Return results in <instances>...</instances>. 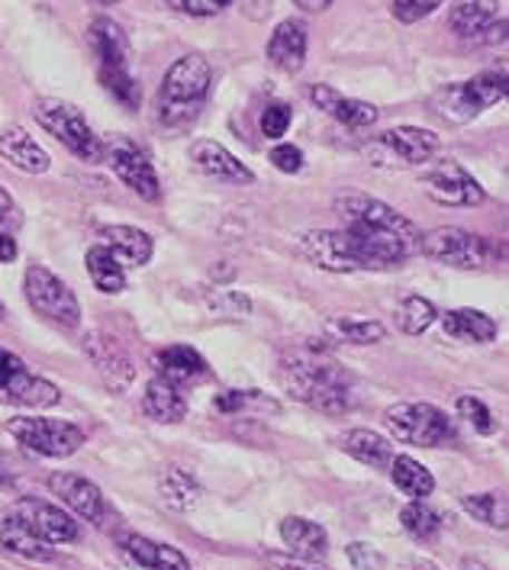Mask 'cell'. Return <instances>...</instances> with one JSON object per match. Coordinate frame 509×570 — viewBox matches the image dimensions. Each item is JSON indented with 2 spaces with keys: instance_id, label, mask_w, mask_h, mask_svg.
<instances>
[{
  "instance_id": "4316f807",
  "label": "cell",
  "mask_w": 509,
  "mask_h": 570,
  "mask_svg": "<svg viewBox=\"0 0 509 570\" xmlns=\"http://www.w3.org/2000/svg\"><path fill=\"white\" fill-rule=\"evenodd\" d=\"M0 548H7L10 554H17L23 561H52L56 558V548L46 539H39L17 515L0 522Z\"/></svg>"
},
{
  "instance_id": "44dd1931",
  "label": "cell",
  "mask_w": 509,
  "mask_h": 570,
  "mask_svg": "<svg viewBox=\"0 0 509 570\" xmlns=\"http://www.w3.org/2000/svg\"><path fill=\"white\" fill-rule=\"evenodd\" d=\"M306 49H310V32L303 20H281L268 39V59L274 68L297 75L306 61Z\"/></svg>"
},
{
  "instance_id": "52a82bcc",
  "label": "cell",
  "mask_w": 509,
  "mask_h": 570,
  "mask_svg": "<svg viewBox=\"0 0 509 570\" xmlns=\"http://www.w3.org/2000/svg\"><path fill=\"white\" fill-rule=\"evenodd\" d=\"M439 136L420 129V126H397L381 132L374 142H368L361 155L374 165V168H417L429 165L439 151Z\"/></svg>"
},
{
  "instance_id": "7c38bea8",
  "label": "cell",
  "mask_w": 509,
  "mask_h": 570,
  "mask_svg": "<svg viewBox=\"0 0 509 570\" xmlns=\"http://www.w3.org/2000/svg\"><path fill=\"white\" fill-rule=\"evenodd\" d=\"M110 168H114V175L133 190V194H139L146 204H158L161 200V180H158V171H155V165H151L149 151L143 149L139 142H133V139H110L107 142V158H104Z\"/></svg>"
},
{
  "instance_id": "f35d334b",
  "label": "cell",
  "mask_w": 509,
  "mask_h": 570,
  "mask_svg": "<svg viewBox=\"0 0 509 570\" xmlns=\"http://www.w3.org/2000/svg\"><path fill=\"white\" fill-rule=\"evenodd\" d=\"M216 410L226 413V416H233V413H248V410H268V413H277V403L258 391H226L216 396Z\"/></svg>"
},
{
  "instance_id": "b9f144b4",
  "label": "cell",
  "mask_w": 509,
  "mask_h": 570,
  "mask_svg": "<svg viewBox=\"0 0 509 570\" xmlns=\"http://www.w3.org/2000/svg\"><path fill=\"white\" fill-rule=\"evenodd\" d=\"M345 554H349V561H352V568L355 570H384L388 568V558L374 548V544H368V541H352L349 548H345Z\"/></svg>"
},
{
  "instance_id": "83f0119b",
  "label": "cell",
  "mask_w": 509,
  "mask_h": 570,
  "mask_svg": "<svg viewBox=\"0 0 509 570\" xmlns=\"http://www.w3.org/2000/svg\"><path fill=\"white\" fill-rule=\"evenodd\" d=\"M123 551L146 570H190V561L180 554L178 548L151 541L146 535H129L123 539Z\"/></svg>"
},
{
  "instance_id": "ffe728a7",
  "label": "cell",
  "mask_w": 509,
  "mask_h": 570,
  "mask_svg": "<svg viewBox=\"0 0 509 570\" xmlns=\"http://www.w3.org/2000/svg\"><path fill=\"white\" fill-rule=\"evenodd\" d=\"M310 100H313L316 110H323L326 117L339 120L342 126H349V129H364V126L378 122V107L374 104L345 97V94H339L330 85H313L310 88Z\"/></svg>"
},
{
  "instance_id": "7bdbcfd3",
  "label": "cell",
  "mask_w": 509,
  "mask_h": 570,
  "mask_svg": "<svg viewBox=\"0 0 509 570\" xmlns=\"http://www.w3.org/2000/svg\"><path fill=\"white\" fill-rule=\"evenodd\" d=\"M291 120H294V114H291L287 104H271V107H265V114H262V132L268 139H281V136H287Z\"/></svg>"
},
{
  "instance_id": "d6a6232c",
  "label": "cell",
  "mask_w": 509,
  "mask_h": 570,
  "mask_svg": "<svg viewBox=\"0 0 509 570\" xmlns=\"http://www.w3.org/2000/svg\"><path fill=\"white\" fill-rule=\"evenodd\" d=\"M88 274H90V284L100 291V294H110V297H117L126 291V274H123L120 258L107 248V245H94L88 248Z\"/></svg>"
},
{
  "instance_id": "9f6ffc18",
  "label": "cell",
  "mask_w": 509,
  "mask_h": 570,
  "mask_svg": "<svg viewBox=\"0 0 509 570\" xmlns=\"http://www.w3.org/2000/svg\"><path fill=\"white\" fill-rule=\"evenodd\" d=\"M7 316V306H3V301H0V320Z\"/></svg>"
},
{
  "instance_id": "f5cc1de1",
  "label": "cell",
  "mask_w": 509,
  "mask_h": 570,
  "mask_svg": "<svg viewBox=\"0 0 509 570\" xmlns=\"http://www.w3.org/2000/svg\"><path fill=\"white\" fill-rule=\"evenodd\" d=\"M407 570H446V568H439L435 561H429V558H413L410 564H407Z\"/></svg>"
},
{
  "instance_id": "d6986e66",
  "label": "cell",
  "mask_w": 509,
  "mask_h": 570,
  "mask_svg": "<svg viewBox=\"0 0 509 570\" xmlns=\"http://www.w3.org/2000/svg\"><path fill=\"white\" fill-rule=\"evenodd\" d=\"M0 158L23 175H46L52 168L49 151L42 149L23 126H3L0 129Z\"/></svg>"
},
{
  "instance_id": "f907efd6",
  "label": "cell",
  "mask_w": 509,
  "mask_h": 570,
  "mask_svg": "<svg viewBox=\"0 0 509 570\" xmlns=\"http://www.w3.org/2000/svg\"><path fill=\"white\" fill-rule=\"evenodd\" d=\"M0 262H3V265L17 262V239H13L10 233H0Z\"/></svg>"
},
{
  "instance_id": "c3c4849f",
  "label": "cell",
  "mask_w": 509,
  "mask_h": 570,
  "mask_svg": "<svg viewBox=\"0 0 509 570\" xmlns=\"http://www.w3.org/2000/svg\"><path fill=\"white\" fill-rule=\"evenodd\" d=\"M268 570H326L320 561H303L294 554H265Z\"/></svg>"
},
{
  "instance_id": "680465c9",
  "label": "cell",
  "mask_w": 509,
  "mask_h": 570,
  "mask_svg": "<svg viewBox=\"0 0 509 570\" xmlns=\"http://www.w3.org/2000/svg\"><path fill=\"white\" fill-rule=\"evenodd\" d=\"M507 178H509V175H507Z\"/></svg>"
},
{
  "instance_id": "8d00e7d4",
  "label": "cell",
  "mask_w": 509,
  "mask_h": 570,
  "mask_svg": "<svg viewBox=\"0 0 509 570\" xmlns=\"http://www.w3.org/2000/svg\"><path fill=\"white\" fill-rule=\"evenodd\" d=\"M400 522H403V529H407L417 541H435L439 539V529H442L439 512L432 510V507H425L422 500L407 503V507L400 510Z\"/></svg>"
},
{
  "instance_id": "d4e9b609",
  "label": "cell",
  "mask_w": 509,
  "mask_h": 570,
  "mask_svg": "<svg viewBox=\"0 0 509 570\" xmlns=\"http://www.w3.org/2000/svg\"><path fill=\"white\" fill-rule=\"evenodd\" d=\"M100 239L120 262L133 265V268L149 265L155 255V239L146 229H136V226H107V229H100Z\"/></svg>"
},
{
  "instance_id": "8fae6325",
  "label": "cell",
  "mask_w": 509,
  "mask_h": 570,
  "mask_svg": "<svg viewBox=\"0 0 509 570\" xmlns=\"http://www.w3.org/2000/svg\"><path fill=\"white\" fill-rule=\"evenodd\" d=\"M0 400L23 410H52L61 403V391L56 384L30 374L27 364L13 352L0 348Z\"/></svg>"
},
{
  "instance_id": "4dcf8cb0",
  "label": "cell",
  "mask_w": 509,
  "mask_h": 570,
  "mask_svg": "<svg viewBox=\"0 0 509 570\" xmlns=\"http://www.w3.org/2000/svg\"><path fill=\"white\" fill-rule=\"evenodd\" d=\"M342 451L352 454L355 461L368 464V468H390L393 461V445L384 435L371 432V429H352L342 435Z\"/></svg>"
},
{
  "instance_id": "d590c367",
  "label": "cell",
  "mask_w": 509,
  "mask_h": 570,
  "mask_svg": "<svg viewBox=\"0 0 509 570\" xmlns=\"http://www.w3.org/2000/svg\"><path fill=\"white\" fill-rule=\"evenodd\" d=\"M461 510L497 532L509 529V503L500 493H468L461 497Z\"/></svg>"
},
{
  "instance_id": "6f0895ef",
  "label": "cell",
  "mask_w": 509,
  "mask_h": 570,
  "mask_svg": "<svg viewBox=\"0 0 509 570\" xmlns=\"http://www.w3.org/2000/svg\"><path fill=\"white\" fill-rule=\"evenodd\" d=\"M503 61V71H507V78H509V59H500Z\"/></svg>"
},
{
  "instance_id": "f1b7e54d",
  "label": "cell",
  "mask_w": 509,
  "mask_h": 570,
  "mask_svg": "<svg viewBox=\"0 0 509 570\" xmlns=\"http://www.w3.org/2000/svg\"><path fill=\"white\" fill-rule=\"evenodd\" d=\"M500 0H451L449 23L461 39H478L490 23H497Z\"/></svg>"
},
{
  "instance_id": "ba28073f",
  "label": "cell",
  "mask_w": 509,
  "mask_h": 570,
  "mask_svg": "<svg viewBox=\"0 0 509 570\" xmlns=\"http://www.w3.org/2000/svg\"><path fill=\"white\" fill-rule=\"evenodd\" d=\"M7 432L32 454L39 458H71L88 442V432L68 420H49V416H20L10 420Z\"/></svg>"
},
{
  "instance_id": "ee69618b",
  "label": "cell",
  "mask_w": 509,
  "mask_h": 570,
  "mask_svg": "<svg viewBox=\"0 0 509 570\" xmlns=\"http://www.w3.org/2000/svg\"><path fill=\"white\" fill-rule=\"evenodd\" d=\"M229 3L233 0H165V7H172L175 13H184V17H216Z\"/></svg>"
},
{
  "instance_id": "30bf717a",
  "label": "cell",
  "mask_w": 509,
  "mask_h": 570,
  "mask_svg": "<svg viewBox=\"0 0 509 570\" xmlns=\"http://www.w3.org/2000/svg\"><path fill=\"white\" fill-rule=\"evenodd\" d=\"M422 252L449 268L478 271L493 262V245L483 236H474L461 226H439L422 236Z\"/></svg>"
},
{
  "instance_id": "836d02e7",
  "label": "cell",
  "mask_w": 509,
  "mask_h": 570,
  "mask_svg": "<svg viewBox=\"0 0 509 570\" xmlns=\"http://www.w3.org/2000/svg\"><path fill=\"white\" fill-rule=\"evenodd\" d=\"M326 335H330V342H342V345H378V342L388 338V330L378 320L339 316V320L326 323Z\"/></svg>"
},
{
  "instance_id": "60d3db41",
  "label": "cell",
  "mask_w": 509,
  "mask_h": 570,
  "mask_svg": "<svg viewBox=\"0 0 509 570\" xmlns=\"http://www.w3.org/2000/svg\"><path fill=\"white\" fill-rule=\"evenodd\" d=\"M207 306L219 316H248L252 313V301L239 291H213L207 297Z\"/></svg>"
},
{
  "instance_id": "7a4b0ae2",
  "label": "cell",
  "mask_w": 509,
  "mask_h": 570,
  "mask_svg": "<svg viewBox=\"0 0 509 570\" xmlns=\"http://www.w3.org/2000/svg\"><path fill=\"white\" fill-rule=\"evenodd\" d=\"M277 377H281L284 391L300 403L313 406L316 413L342 416L355 406V391H352L349 371L332 358L330 348L320 342L287 348L281 355Z\"/></svg>"
},
{
  "instance_id": "603a6c76",
  "label": "cell",
  "mask_w": 509,
  "mask_h": 570,
  "mask_svg": "<svg viewBox=\"0 0 509 570\" xmlns=\"http://www.w3.org/2000/svg\"><path fill=\"white\" fill-rule=\"evenodd\" d=\"M90 46L97 56V71L104 68H129V39L117 20L94 17L90 20Z\"/></svg>"
},
{
  "instance_id": "f546056e",
  "label": "cell",
  "mask_w": 509,
  "mask_h": 570,
  "mask_svg": "<svg viewBox=\"0 0 509 570\" xmlns=\"http://www.w3.org/2000/svg\"><path fill=\"white\" fill-rule=\"evenodd\" d=\"M442 326L449 332L451 338L458 342H471V345H487L497 338V323L493 316L480 313V309H449L442 313Z\"/></svg>"
},
{
  "instance_id": "ac0fdd59",
  "label": "cell",
  "mask_w": 509,
  "mask_h": 570,
  "mask_svg": "<svg viewBox=\"0 0 509 570\" xmlns=\"http://www.w3.org/2000/svg\"><path fill=\"white\" fill-rule=\"evenodd\" d=\"M187 158L204 178L219 180V184H252L255 180L252 168L245 161H239L233 151L219 146V142H213V139H194L190 149H187Z\"/></svg>"
},
{
  "instance_id": "5b68a950",
  "label": "cell",
  "mask_w": 509,
  "mask_h": 570,
  "mask_svg": "<svg viewBox=\"0 0 509 570\" xmlns=\"http://www.w3.org/2000/svg\"><path fill=\"white\" fill-rule=\"evenodd\" d=\"M32 117L49 136H56L78 161L100 165L107 158V142L90 129V122L85 120V114L75 104H68L61 97H39L32 104Z\"/></svg>"
},
{
  "instance_id": "7dc6e473",
  "label": "cell",
  "mask_w": 509,
  "mask_h": 570,
  "mask_svg": "<svg viewBox=\"0 0 509 570\" xmlns=\"http://www.w3.org/2000/svg\"><path fill=\"white\" fill-rule=\"evenodd\" d=\"M483 49H509V20H497L474 39Z\"/></svg>"
},
{
  "instance_id": "ab89813d",
  "label": "cell",
  "mask_w": 509,
  "mask_h": 570,
  "mask_svg": "<svg viewBox=\"0 0 509 570\" xmlns=\"http://www.w3.org/2000/svg\"><path fill=\"white\" fill-rule=\"evenodd\" d=\"M458 416L468 422L474 432H480V435H493L497 432V420H493L490 406L480 403L478 396H461L458 400Z\"/></svg>"
},
{
  "instance_id": "e0dca14e",
  "label": "cell",
  "mask_w": 509,
  "mask_h": 570,
  "mask_svg": "<svg viewBox=\"0 0 509 570\" xmlns=\"http://www.w3.org/2000/svg\"><path fill=\"white\" fill-rule=\"evenodd\" d=\"M20 522H27L39 539H46L52 548L56 544H71V541L81 539V529H78V519L68 510H61L56 503H46V500H20L17 512H13Z\"/></svg>"
},
{
  "instance_id": "11a10c76",
  "label": "cell",
  "mask_w": 509,
  "mask_h": 570,
  "mask_svg": "<svg viewBox=\"0 0 509 570\" xmlns=\"http://www.w3.org/2000/svg\"><path fill=\"white\" fill-rule=\"evenodd\" d=\"M94 3H97V7H114L117 0H94Z\"/></svg>"
},
{
  "instance_id": "277c9868",
  "label": "cell",
  "mask_w": 509,
  "mask_h": 570,
  "mask_svg": "<svg viewBox=\"0 0 509 570\" xmlns=\"http://www.w3.org/2000/svg\"><path fill=\"white\" fill-rule=\"evenodd\" d=\"M500 100H509V78L507 71H503V61L497 59L490 68H483L480 75H474V78L435 90L429 97V107L446 122L461 126V122L478 120L483 110H490Z\"/></svg>"
},
{
  "instance_id": "7402d4cb",
  "label": "cell",
  "mask_w": 509,
  "mask_h": 570,
  "mask_svg": "<svg viewBox=\"0 0 509 570\" xmlns=\"http://www.w3.org/2000/svg\"><path fill=\"white\" fill-rule=\"evenodd\" d=\"M281 541L287 544V554L303 558V561H323L330 551V535L320 522L303 519V515H287L281 519Z\"/></svg>"
},
{
  "instance_id": "3957f363",
  "label": "cell",
  "mask_w": 509,
  "mask_h": 570,
  "mask_svg": "<svg viewBox=\"0 0 509 570\" xmlns=\"http://www.w3.org/2000/svg\"><path fill=\"white\" fill-rule=\"evenodd\" d=\"M213 88L211 61L200 52H187L168 65L158 94H155V117L168 129H180L200 117Z\"/></svg>"
},
{
  "instance_id": "e575fe53",
  "label": "cell",
  "mask_w": 509,
  "mask_h": 570,
  "mask_svg": "<svg viewBox=\"0 0 509 570\" xmlns=\"http://www.w3.org/2000/svg\"><path fill=\"white\" fill-rule=\"evenodd\" d=\"M158 493H161L165 507H172L175 512H190L197 503H200V497H204L200 483L194 481L190 474L178 471V468H172V471H165V474H161V481H158Z\"/></svg>"
},
{
  "instance_id": "816d5d0a",
  "label": "cell",
  "mask_w": 509,
  "mask_h": 570,
  "mask_svg": "<svg viewBox=\"0 0 509 570\" xmlns=\"http://www.w3.org/2000/svg\"><path fill=\"white\" fill-rule=\"evenodd\" d=\"M300 10H306V13H320V10H326L332 0H294Z\"/></svg>"
},
{
  "instance_id": "bcb514c9",
  "label": "cell",
  "mask_w": 509,
  "mask_h": 570,
  "mask_svg": "<svg viewBox=\"0 0 509 570\" xmlns=\"http://www.w3.org/2000/svg\"><path fill=\"white\" fill-rule=\"evenodd\" d=\"M268 158L271 165H274L277 171H284V175H297L300 168H303V151H300L297 146H291V142L274 146Z\"/></svg>"
},
{
  "instance_id": "484cf974",
  "label": "cell",
  "mask_w": 509,
  "mask_h": 570,
  "mask_svg": "<svg viewBox=\"0 0 509 570\" xmlns=\"http://www.w3.org/2000/svg\"><path fill=\"white\" fill-rule=\"evenodd\" d=\"M155 364H158V377L172 381V384H190V381H200L211 374L207 361L197 348L190 345H168L155 355Z\"/></svg>"
},
{
  "instance_id": "9c48e42d",
  "label": "cell",
  "mask_w": 509,
  "mask_h": 570,
  "mask_svg": "<svg viewBox=\"0 0 509 570\" xmlns=\"http://www.w3.org/2000/svg\"><path fill=\"white\" fill-rule=\"evenodd\" d=\"M23 294L30 306L52 320L61 330H78L81 326V303L75 297V291L61 281L59 274H52L42 265H30L23 274Z\"/></svg>"
},
{
  "instance_id": "f6af8a7d",
  "label": "cell",
  "mask_w": 509,
  "mask_h": 570,
  "mask_svg": "<svg viewBox=\"0 0 509 570\" xmlns=\"http://www.w3.org/2000/svg\"><path fill=\"white\" fill-rule=\"evenodd\" d=\"M446 0H393V17L400 23H417L422 17H429L432 10H439Z\"/></svg>"
},
{
  "instance_id": "5bb4252c",
  "label": "cell",
  "mask_w": 509,
  "mask_h": 570,
  "mask_svg": "<svg viewBox=\"0 0 509 570\" xmlns=\"http://www.w3.org/2000/svg\"><path fill=\"white\" fill-rule=\"evenodd\" d=\"M300 252L323 271H335V274H359L364 271L355 242L345 229H313L300 236Z\"/></svg>"
},
{
  "instance_id": "4fadbf2b",
  "label": "cell",
  "mask_w": 509,
  "mask_h": 570,
  "mask_svg": "<svg viewBox=\"0 0 509 570\" xmlns=\"http://www.w3.org/2000/svg\"><path fill=\"white\" fill-rule=\"evenodd\" d=\"M422 190L442 204V207H478L483 204V187L468 168H461L458 161H432L420 175Z\"/></svg>"
},
{
  "instance_id": "db71d44e",
  "label": "cell",
  "mask_w": 509,
  "mask_h": 570,
  "mask_svg": "<svg viewBox=\"0 0 509 570\" xmlns=\"http://www.w3.org/2000/svg\"><path fill=\"white\" fill-rule=\"evenodd\" d=\"M0 487H13V471L7 468L3 458H0Z\"/></svg>"
},
{
  "instance_id": "2e32d148",
  "label": "cell",
  "mask_w": 509,
  "mask_h": 570,
  "mask_svg": "<svg viewBox=\"0 0 509 570\" xmlns=\"http://www.w3.org/2000/svg\"><path fill=\"white\" fill-rule=\"evenodd\" d=\"M85 352H88L90 364L97 367V374L104 377V384L114 393H126L136 381V367L133 358L126 355L117 338L104 335V332H88L85 335Z\"/></svg>"
},
{
  "instance_id": "cb8c5ba5",
  "label": "cell",
  "mask_w": 509,
  "mask_h": 570,
  "mask_svg": "<svg viewBox=\"0 0 509 570\" xmlns=\"http://www.w3.org/2000/svg\"><path fill=\"white\" fill-rule=\"evenodd\" d=\"M143 413L151 422H161V425H175L187 416V400L180 393L178 384L165 381V377H151L143 393Z\"/></svg>"
},
{
  "instance_id": "8992f818",
  "label": "cell",
  "mask_w": 509,
  "mask_h": 570,
  "mask_svg": "<svg viewBox=\"0 0 509 570\" xmlns=\"http://www.w3.org/2000/svg\"><path fill=\"white\" fill-rule=\"evenodd\" d=\"M390 435L420 445V449H442L454 442V422L432 403H393L384 413Z\"/></svg>"
},
{
  "instance_id": "681fc988",
  "label": "cell",
  "mask_w": 509,
  "mask_h": 570,
  "mask_svg": "<svg viewBox=\"0 0 509 570\" xmlns=\"http://www.w3.org/2000/svg\"><path fill=\"white\" fill-rule=\"evenodd\" d=\"M23 223V216H20V207L10 200V194L0 187V233H10V229H17Z\"/></svg>"
},
{
  "instance_id": "6da1fadb",
  "label": "cell",
  "mask_w": 509,
  "mask_h": 570,
  "mask_svg": "<svg viewBox=\"0 0 509 570\" xmlns=\"http://www.w3.org/2000/svg\"><path fill=\"white\" fill-rule=\"evenodd\" d=\"M342 229L355 242L364 271H384L422 252V233L384 200L368 194H342L335 200Z\"/></svg>"
},
{
  "instance_id": "74e56055",
  "label": "cell",
  "mask_w": 509,
  "mask_h": 570,
  "mask_svg": "<svg viewBox=\"0 0 509 570\" xmlns=\"http://www.w3.org/2000/svg\"><path fill=\"white\" fill-rule=\"evenodd\" d=\"M435 320H439L435 303L425 301L420 294H410L407 301L400 303V309H397V323H400V330L407 332V335H422Z\"/></svg>"
},
{
  "instance_id": "9a60e30c",
  "label": "cell",
  "mask_w": 509,
  "mask_h": 570,
  "mask_svg": "<svg viewBox=\"0 0 509 570\" xmlns=\"http://www.w3.org/2000/svg\"><path fill=\"white\" fill-rule=\"evenodd\" d=\"M49 493L59 500L61 510H68L75 519H85L90 525H104L107 522V500L100 493L97 483H90L81 474H71V471H56L49 481Z\"/></svg>"
},
{
  "instance_id": "1f68e13d",
  "label": "cell",
  "mask_w": 509,
  "mask_h": 570,
  "mask_svg": "<svg viewBox=\"0 0 509 570\" xmlns=\"http://www.w3.org/2000/svg\"><path fill=\"white\" fill-rule=\"evenodd\" d=\"M390 481L397 483V490H403L410 500H425L435 490L432 471L422 468L420 461L410 458V454H393V461H390Z\"/></svg>"
}]
</instances>
